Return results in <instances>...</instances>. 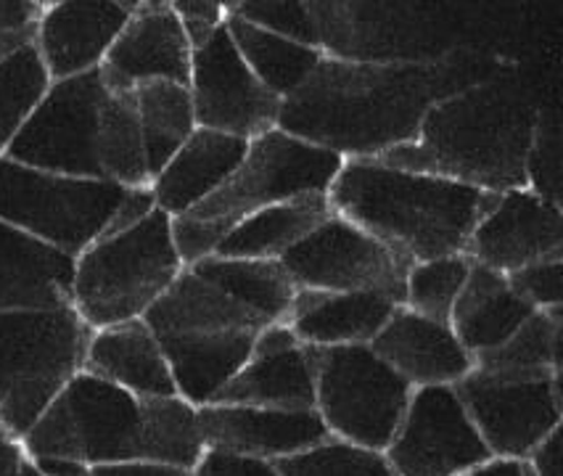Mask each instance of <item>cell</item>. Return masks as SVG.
<instances>
[{
  "instance_id": "cell-15",
  "label": "cell",
  "mask_w": 563,
  "mask_h": 476,
  "mask_svg": "<svg viewBox=\"0 0 563 476\" xmlns=\"http://www.w3.org/2000/svg\"><path fill=\"white\" fill-rule=\"evenodd\" d=\"M191 90L196 128L254 141L278 128L284 101L262 85L228 35L214 32L191 58Z\"/></svg>"
},
{
  "instance_id": "cell-10",
  "label": "cell",
  "mask_w": 563,
  "mask_h": 476,
  "mask_svg": "<svg viewBox=\"0 0 563 476\" xmlns=\"http://www.w3.org/2000/svg\"><path fill=\"white\" fill-rule=\"evenodd\" d=\"M325 58L352 64H440L457 54L450 32L410 3L307 0Z\"/></svg>"
},
{
  "instance_id": "cell-28",
  "label": "cell",
  "mask_w": 563,
  "mask_h": 476,
  "mask_svg": "<svg viewBox=\"0 0 563 476\" xmlns=\"http://www.w3.org/2000/svg\"><path fill=\"white\" fill-rule=\"evenodd\" d=\"M532 312L537 310L529 308L510 289L503 273L474 263L450 316V329L455 331L457 342L471 352V357H476L506 342Z\"/></svg>"
},
{
  "instance_id": "cell-42",
  "label": "cell",
  "mask_w": 563,
  "mask_h": 476,
  "mask_svg": "<svg viewBox=\"0 0 563 476\" xmlns=\"http://www.w3.org/2000/svg\"><path fill=\"white\" fill-rule=\"evenodd\" d=\"M173 9L191 43V51L201 48L225 24V3H218V0H173Z\"/></svg>"
},
{
  "instance_id": "cell-40",
  "label": "cell",
  "mask_w": 563,
  "mask_h": 476,
  "mask_svg": "<svg viewBox=\"0 0 563 476\" xmlns=\"http://www.w3.org/2000/svg\"><path fill=\"white\" fill-rule=\"evenodd\" d=\"M510 289L519 295L529 308L555 310L563 308V259H545L506 273Z\"/></svg>"
},
{
  "instance_id": "cell-35",
  "label": "cell",
  "mask_w": 563,
  "mask_h": 476,
  "mask_svg": "<svg viewBox=\"0 0 563 476\" xmlns=\"http://www.w3.org/2000/svg\"><path fill=\"white\" fill-rule=\"evenodd\" d=\"M54 80L35 45L0 62V156L27 125Z\"/></svg>"
},
{
  "instance_id": "cell-2",
  "label": "cell",
  "mask_w": 563,
  "mask_h": 476,
  "mask_svg": "<svg viewBox=\"0 0 563 476\" xmlns=\"http://www.w3.org/2000/svg\"><path fill=\"white\" fill-rule=\"evenodd\" d=\"M30 458H69L88 466L156 461L194 472L205 455L199 413L175 397H137L77 370L22 440Z\"/></svg>"
},
{
  "instance_id": "cell-39",
  "label": "cell",
  "mask_w": 563,
  "mask_h": 476,
  "mask_svg": "<svg viewBox=\"0 0 563 476\" xmlns=\"http://www.w3.org/2000/svg\"><path fill=\"white\" fill-rule=\"evenodd\" d=\"M527 188L537 197L561 204L559 197V128L542 114L537 125L532 152L527 159Z\"/></svg>"
},
{
  "instance_id": "cell-27",
  "label": "cell",
  "mask_w": 563,
  "mask_h": 476,
  "mask_svg": "<svg viewBox=\"0 0 563 476\" xmlns=\"http://www.w3.org/2000/svg\"><path fill=\"white\" fill-rule=\"evenodd\" d=\"M257 336V331H233L159 339L178 395L194 408L212 406L222 387L252 355Z\"/></svg>"
},
{
  "instance_id": "cell-6",
  "label": "cell",
  "mask_w": 563,
  "mask_h": 476,
  "mask_svg": "<svg viewBox=\"0 0 563 476\" xmlns=\"http://www.w3.org/2000/svg\"><path fill=\"white\" fill-rule=\"evenodd\" d=\"M173 218L152 210L141 223L98 239L75 259L71 310L90 331L135 321L183 273Z\"/></svg>"
},
{
  "instance_id": "cell-25",
  "label": "cell",
  "mask_w": 563,
  "mask_h": 476,
  "mask_svg": "<svg viewBox=\"0 0 563 476\" xmlns=\"http://www.w3.org/2000/svg\"><path fill=\"white\" fill-rule=\"evenodd\" d=\"M143 321L154 331L156 339L191 336V334H233V331H262L267 329L265 318L257 310L209 284L191 267H183L175 284L148 308Z\"/></svg>"
},
{
  "instance_id": "cell-41",
  "label": "cell",
  "mask_w": 563,
  "mask_h": 476,
  "mask_svg": "<svg viewBox=\"0 0 563 476\" xmlns=\"http://www.w3.org/2000/svg\"><path fill=\"white\" fill-rule=\"evenodd\" d=\"M45 0H0V62L37 43Z\"/></svg>"
},
{
  "instance_id": "cell-12",
  "label": "cell",
  "mask_w": 563,
  "mask_h": 476,
  "mask_svg": "<svg viewBox=\"0 0 563 476\" xmlns=\"http://www.w3.org/2000/svg\"><path fill=\"white\" fill-rule=\"evenodd\" d=\"M103 99L107 85L98 69L54 82L9 146L5 159L45 173L103 180L98 162Z\"/></svg>"
},
{
  "instance_id": "cell-1",
  "label": "cell",
  "mask_w": 563,
  "mask_h": 476,
  "mask_svg": "<svg viewBox=\"0 0 563 476\" xmlns=\"http://www.w3.org/2000/svg\"><path fill=\"white\" fill-rule=\"evenodd\" d=\"M457 56L440 64L325 58L280 107L278 130L350 159H378L416 141L423 117L457 88Z\"/></svg>"
},
{
  "instance_id": "cell-16",
  "label": "cell",
  "mask_w": 563,
  "mask_h": 476,
  "mask_svg": "<svg viewBox=\"0 0 563 476\" xmlns=\"http://www.w3.org/2000/svg\"><path fill=\"white\" fill-rule=\"evenodd\" d=\"M466 254L476 265L497 273L563 259L561 204L537 197L529 188L497 193L493 207L476 223Z\"/></svg>"
},
{
  "instance_id": "cell-9",
  "label": "cell",
  "mask_w": 563,
  "mask_h": 476,
  "mask_svg": "<svg viewBox=\"0 0 563 476\" xmlns=\"http://www.w3.org/2000/svg\"><path fill=\"white\" fill-rule=\"evenodd\" d=\"M412 392L371 344L316 350V410L336 440L384 453Z\"/></svg>"
},
{
  "instance_id": "cell-34",
  "label": "cell",
  "mask_w": 563,
  "mask_h": 476,
  "mask_svg": "<svg viewBox=\"0 0 563 476\" xmlns=\"http://www.w3.org/2000/svg\"><path fill=\"white\" fill-rule=\"evenodd\" d=\"M98 162H101V175L107 182H114V186L122 188L152 186L133 93L107 88V99H103L101 112Z\"/></svg>"
},
{
  "instance_id": "cell-46",
  "label": "cell",
  "mask_w": 563,
  "mask_h": 476,
  "mask_svg": "<svg viewBox=\"0 0 563 476\" xmlns=\"http://www.w3.org/2000/svg\"><path fill=\"white\" fill-rule=\"evenodd\" d=\"M461 476H534V472L521 458H497V455H493V458L468 468Z\"/></svg>"
},
{
  "instance_id": "cell-13",
  "label": "cell",
  "mask_w": 563,
  "mask_h": 476,
  "mask_svg": "<svg viewBox=\"0 0 563 476\" xmlns=\"http://www.w3.org/2000/svg\"><path fill=\"white\" fill-rule=\"evenodd\" d=\"M455 392L484 445L497 458H527L561 427V376L514 378L471 370Z\"/></svg>"
},
{
  "instance_id": "cell-30",
  "label": "cell",
  "mask_w": 563,
  "mask_h": 476,
  "mask_svg": "<svg viewBox=\"0 0 563 476\" xmlns=\"http://www.w3.org/2000/svg\"><path fill=\"white\" fill-rule=\"evenodd\" d=\"M191 267L209 284L231 295L246 308L257 310L267 323H289L297 286L284 270L278 259H244V257H220L207 254L196 259Z\"/></svg>"
},
{
  "instance_id": "cell-32",
  "label": "cell",
  "mask_w": 563,
  "mask_h": 476,
  "mask_svg": "<svg viewBox=\"0 0 563 476\" xmlns=\"http://www.w3.org/2000/svg\"><path fill=\"white\" fill-rule=\"evenodd\" d=\"M137 125H141L143 148H146L148 178L178 154V148L194 135L196 114L191 90L169 80L141 82L133 90Z\"/></svg>"
},
{
  "instance_id": "cell-7",
  "label": "cell",
  "mask_w": 563,
  "mask_h": 476,
  "mask_svg": "<svg viewBox=\"0 0 563 476\" xmlns=\"http://www.w3.org/2000/svg\"><path fill=\"white\" fill-rule=\"evenodd\" d=\"M90 334L71 308L0 312V440L22 445L45 408L82 370Z\"/></svg>"
},
{
  "instance_id": "cell-29",
  "label": "cell",
  "mask_w": 563,
  "mask_h": 476,
  "mask_svg": "<svg viewBox=\"0 0 563 476\" xmlns=\"http://www.w3.org/2000/svg\"><path fill=\"white\" fill-rule=\"evenodd\" d=\"M331 214L329 193H307V197L278 201V204L249 214L231 228L212 254L244 259H280L305 236H310L320 223H325Z\"/></svg>"
},
{
  "instance_id": "cell-49",
  "label": "cell",
  "mask_w": 563,
  "mask_h": 476,
  "mask_svg": "<svg viewBox=\"0 0 563 476\" xmlns=\"http://www.w3.org/2000/svg\"><path fill=\"white\" fill-rule=\"evenodd\" d=\"M19 476H45V474L41 472V466H37V463L32 461L27 453H24L22 466H19Z\"/></svg>"
},
{
  "instance_id": "cell-21",
  "label": "cell",
  "mask_w": 563,
  "mask_h": 476,
  "mask_svg": "<svg viewBox=\"0 0 563 476\" xmlns=\"http://www.w3.org/2000/svg\"><path fill=\"white\" fill-rule=\"evenodd\" d=\"M371 350L412 389L455 387L474 370V357L457 342L450 323L431 321L405 305L391 312Z\"/></svg>"
},
{
  "instance_id": "cell-5",
  "label": "cell",
  "mask_w": 563,
  "mask_h": 476,
  "mask_svg": "<svg viewBox=\"0 0 563 476\" xmlns=\"http://www.w3.org/2000/svg\"><path fill=\"white\" fill-rule=\"evenodd\" d=\"M342 156L305 143L284 130L249 141L246 156L212 197L173 220L183 265L218 250L225 233L265 207L307 193H329L342 169Z\"/></svg>"
},
{
  "instance_id": "cell-20",
  "label": "cell",
  "mask_w": 563,
  "mask_h": 476,
  "mask_svg": "<svg viewBox=\"0 0 563 476\" xmlns=\"http://www.w3.org/2000/svg\"><path fill=\"white\" fill-rule=\"evenodd\" d=\"M205 450L246 455V458L278 461L318 445L329 434L318 410H278L252 406L196 408Z\"/></svg>"
},
{
  "instance_id": "cell-47",
  "label": "cell",
  "mask_w": 563,
  "mask_h": 476,
  "mask_svg": "<svg viewBox=\"0 0 563 476\" xmlns=\"http://www.w3.org/2000/svg\"><path fill=\"white\" fill-rule=\"evenodd\" d=\"M45 476H96L93 466L69 458H32Z\"/></svg>"
},
{
  "instance_id": "cell-8",
  "label": "cell",
  "mask_w": 563,
  "mask_h": 476,
  "mask_svg": "<svg viewBox=\"0 0 563 476\" xmlns=\"http://www.w3.org/2000/svg\"><path fill=\"white\" fill-rule=\"evenodd\" d=\"M128 191L107 180L45 173L0 156V220L75 259L103 239Z\"/></svg>"
},
{
  "instance_id": "cell-23",
  "label": "cell",
  "mask_w": 563,
  "mask_h": 476,
  "mask_svg": "<svg viewBox=\"0 0 563 476\" xmlns=\"http://www.w3.org/2000/svg\"><path fill=\"white\" fill-rule=\"evenodd\" d=\"M82 370L137 397L178 395L159 339L143 318L93 331L85 347Z\"/></svg>"
},
{
  "instance_id": "cell-45",
  "label": "cell",
  "mask_w": 563,
  "mask_h": 476,
  "mask_svg": "<svg viewBox=\"0 0 563 476\" xmlns=\"http://www.w3.org/2000/svg\"><path fill=\"white\" fill-rule=\"evenodd\" d=\"M523 461L534 476H561V427L550 432Z\"/></svg>"
},
{
  "instance_id": "cell-33",
  "label": "cell",
  "mask_w": 563,
  "mask_h": 476,
  "mask_svg": "<svg viewBox=\"0 0 563 476\" xmlns=\"http://www.w3.org/2000/svg\"><path fill=\"white\" fill-rule=\"evenodd\" d=\"M563 308L537 310L495 350L474 357V368L495 376H561Z\"/></svg>"
},
{
  "instance_id": "cell-24",
  "label": "cell",
  "mask_w": 563,
  "mask_h": 476,
  "mask_svg": "<svg viewBox=\"0 0 563 476\" xmlns=\"http://www.w3.org/2000/svg\"><path fill=\"white\" fill-rule=\"evenodd\" d=\"M246 148L249 141L244 139L196 128L191 139L183 143L178 154L159 169L148 186L156 210L173 220L191 212L231 178L233 169L246 156Z\"/></svg>"
},
{
  "instance_id": "cell-44",
  "label": "cell",
  "mask_w": 563,
  "mask_h": 476,
  "mask_svg": "<svg viewBox=\"0 0 563 476\" xmlns=\"http://www.w3.org/2000/svg\"><path fill=\"white\" fill-rule=\"evenodd\" d=\"M96 476H194V472L156 461H122L93 466Z\"/></svg>"
},
{
  "instance_id": "cell-4",
  "label": "cell",
  "mask_w": 563,
  "mask_h": 476,
  "mask_svg": "<svg viewBox=\"0 0 563 476\" xmlns=\"http://www.w3.org/2000/svg\"><path fill=\"white\" fill-rule=\"evenodd\" d=\"M495 197L376 159L344 162L329 188L333 212L368 231L410 265L466 254L471 233Z\"/></svg>"
},
{
  "instance_id": "cell-17",
  "label": "cell",
  "mask_w": 563,
  "mask_h": 476,
  "mask_svg": "<svg viewBox=\"0 0 563 476\" xmlns=\"http://www.w3.org/2000/svg\"><path fill=\"white\" fill-rule=\"evenodd\" d=\"M191 43L173 0H137L107 58L101 62V80L109 90L133 93L141 82L191 80Z\"/></svg>"
},
{
  "instance_id": "cell-18",
  "label": "cell",
  "mask_w": 563,
  "mask_h": 476,
  "mask_svg": "<svg viewBox=\"0 0 563 476\" xmlns=\"http://www.w3.org/2000/svg\"><path fill=\"white\" fill-rule=\"evenodd\" d=\"M214 402L316 410V347H307L286 323L267 325L254 342L252 355Z\"/></svg>"
},
{
  "instance_id": "cell-22",
  "label": "cell",
  "mask_w": 563,
  "mask_h": 476,
  "mask_svg": "<svg viewBox=\"0 0 563 476\" xmlns=\"http://www.w3.org/2000/svg\"><path fill=\"white\" fill-rule=\"evenodd\" d=\"M75 257L0 220V312L71 308Z\"/></svg>"
},
{
  "instance_id": "cell-26",
  "label": "cell",
  "mask_w": 563,
  "mask_h": 476,
  "mask_svg": "<svg viewBox=\"0 0 563 476\" xmlns=\"http://www.w3.org/2000/svg\"><path fill=\"white\" fill-rule=\"evenodd\" d=\"M397 308V302L378 295L297 289L286 325L307 347H352L371 344Z\"/></svg>"
},
{
  "instance_id": "cell-43",
  "label": "cell",
  "mask_w": 563,
  "mask_h": 476,
  "mask_svg": "<svg viewBox=\"0 0 563 476\" xmlns=\"http://www.w3.org/2000/svg\"><path fill=\"white\" fill-rule=\"evenodd\" d=\"M194 476H280L271 461L246 458V455L205 450L194 466Z\"/></svg>"
},
{
  "instance_id": "cell-3",
  "label": "cell",
  "mask_w": 563,
  "mask_h": 476,
  "mask_svg": "<svg viewBox=\"0 0 563 476\" xmlns=\"http://www.w3.org/2000/svg\"><path fill=\"white\" fill-rule=\"evenodd\" d=\"M542 109L514 77L466 82L429 109L416 141L378 156L382 165L434 175L484 193L527 188Z\"/></svg>"
},
{
  "instance_id": "cell-19",
  "label": "cell",
  "mask_w": 563,
  "mask_h": 476,
  "mask_svg": "<svg viewBox=\"0 0 563 476\" xmlns=\"http://www.w3.org/2000/svg\"><path fill=\"white\" fill-rule=\"evenodd\" d=\"M135 3L137 0H45L35 48L51 80H71L101 67Z\"/></svg>"
},
{
  "instance_id": "cell-31",
  "label": "cell",
  "mask_w": 563,
  "mask_h": 476,
  "mask_svg": "<svg viewBox=\"0 0 563 476\" xmlns=\"http://www.w3.org/2000/svg\"><path fill=\"white\" fill-rule=\"evenodd\" d=\"M225 27L252 75L280 101L297 93L307 77L323 62V54L318 48L286 41V37L254 27L239 16L225 14Z\"/></svg>"
},
{
  "instance_id": "cell-14",
  "label": "cell",
  "mask_w": 563,
  "mask_h": 476,
  "mask_svg": "<svg viewBox=\"0 0 563 476\" xmlns=\"http://www.w3.org/2000/svg\"><path fill=\"white\" fill-rule=\"evenodd\" d=\"M384 455L397 476H461L493 458L453 387L416 389Z\"/></svg>"
},
{
  "instance_id": "cell-11",
  "label": "cell",
  "mask_w": 563,
  "mask_h": 476,
  "mask_svg": "<svg viewBox=\"0 0 563 476\" xmlns=\"http://www.w3.org/2000/svg\"><path fill=\"white\" fill-rule=\"evenodd\" d=\"M297 289L378 295L405 305L410 263L368 231L333 212L278 259Z\"/></svg>"
},
{
  "instance_id": "cell-48",
  "label": "cell",
  "mask_w": 563,
  "mask_h": 476,
  "mask_svg": "<svg viewBox=\"0 0 563 476\" xmlns=\"http://www.w3.org/2000/svg\"><path fill=\"white\" fill-rule=\"evenodd\" d=\"M24 461V450L19 442L0 440V476H19V466Z\"/></svg>"
},
{
  "instance_id": "cell-37",
  "label": "cell",
  "mask_w": 563,
  "mask_h": 476,
  "mask_svg": "<svg viewBox=\"0 0 563 476\" xmlns=\"http://www.w3.org/2000/svg\"><path fill=\"white\" fill-rule=\"evenodd\" d=\"M280 476H397L384 453L325 436L318 445L273 461Z\"/></svg>"
},
{
  "instance_id": "cell-36",
  "label": "cell",
  "mask_w": 563,
  "mask_h": 476,
  "mask_svg": "<svg viewBox=\"0 0 563 476\" xmlns=\"http://www.w3.org/2000/svg\"><path fill=\"white\" fill-rule=\"evenodd\" d=\"M471 265L474 263L468 254H450V257L410 265L408 280H405V308L431 321L450 323L457 297L468 280Z\"/></svg>"
},
{
  "instance_id": "cell-38",
  "label": "cell",
  "mask_w": 563,
  "mask_h": 476,
  "mask_svg": "<svg viewBox=\"0 0 563 476\" xmlns=\"http://www.w3.org/2000/svg\"><path fill=\"white\" fill-rule=\"evenodd\" d=\"M225 14L244 19L254 27L273 32L286 41L318 48V30L307 9V0H228Z\"/></svg>"
}]
</instances>
